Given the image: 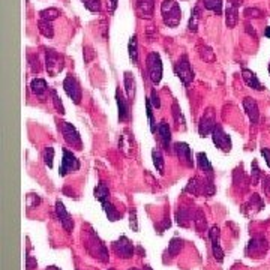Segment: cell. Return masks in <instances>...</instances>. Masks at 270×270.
<instances>
[{"instance_id": "cell-51", "label": "cell", "mask_w": 270, "mask_h": 270, "mask_svg": "<svg viewBox=\"0 0 270 270\" xmlns=\"http://www.w3.org/2000/svg\"><path fill=\"white\" fill-rule=\"evenodd\" d=\"M107 8L110 12H114L117 8V0H107Z\"/></svg>"}, {"instance_id": "cell-27", "label": "cell", "mask_w": 270, "mask_h": 270, "mask_svg": "<svg viewBox=\"0 0 270 270\" xmlns=\"http://www.w3.org/2000/svg\"><path fill=\"white\" fill-rule=\"evenodd\" d=\"M263 207H264L263 200L260 198V195H258V194H254V195H252V198L248 201V204H245V206H243V210L251 209V210H252V215H254V213L260 212V210L263 209Z\"/></svg>"}, {"instance_id": "cell-56", "label": "cell", "mask_w": 270, "mask_h": 270, "mask_svg": "<svg viewBox=\"0 0 270 270\" xmlns=\"http://www.w3.org/2000/svg\"><path fill=\"white\" fill-rule=\"evenodd\" d=\"M129 270H138V269H129Z\"/></svg>"}, {"instance_id": "cell-4", "label": "cell", "mask_w": 270, "mask_h": 270, "mask_svg": "<svg viewBox=\"0 0 270 270\" xmlns=\"http://www.w3.org/2000/svg\"><path fill=\"white\" fill-rule=\"evenodd\" d=\"M45 69L50 77H57L63 69V56L56 50H47L45 53Z\"/></svg>"}, {"instance_id": "cell-44", "label": "cell", "mask_w": 270, "mask_h": 270, "mask_svg": "<svg viewBox=\"0 0 270 270\" xmlns=\"http://www.w3.org/2000/svg\"><path fill=\"white\" fill-rule=\"evenodd\" d=\"M243 14H245L248 18H251V17L260 18V17H263V11H260V9H257V8H246Z\"/></svg>"}, {"instance_id": "cell-47", "label": "cell", "mask_w": 270, "mask_h": 270, "mask_svg": "<svg viewBox=\"0 0 270 270\" xmlns=\"http://www.w3.org/2000/svg\"><path fill=\"white\" fill-rule=\"evenodd\" d=\"M95 57V51L92 50V47H84V62L86 63H90Z\"/></svg>"}, {"instance_id": "cell-6", "label": "cell", "mask_w": 270, "mask_h": 270, "mask_svg": "<svg viewBox=\"0 0 270 270\" xmlns=\"http://www.w3.org/2000/svg\"><path fill=\"white\" fill-rule=\"evenodd\" d=\"M147 74L153 84H159L162 80V60L158 53H150L147 56Z\"/></svg>"}, {"instance_id": "cell-13", "label": "cell", "mask_w": 270, "mask_h": 270, "mask_svg": "<svg viewBox=\"0 0 270 270\" xmlns=\"http://www.w3.org/2000/svg\"><path fill=\"white\" fill-rule=\"evenodd\" d=\"M56 215H57L59 221L62 222V225H63L65 230H66L68 233H71L72 228H74V219H72V216L68 213L65 204L62 203L60 200L56 201Z\"/></svg>"}, {"instance_id": "cell-7", "label": "cell", "mask_w": 270, "mask_h": 270, "mask_svg": "<svg viewBox=\"0 0 270 270\" xmlns=\"http://www.w3.org/2000/svg\"><path fill=\"white\" fill-rule=\"evenodd\" d=\"M63 90L71 98V101L74 104H77V105H78V104L81 102L83 90H81V86H80L78 80L74 75H66V78L63 80Z\"/></svg>"}, {"instance_id": "cell-5", "label": "cell", "mask_w": 270, "mask_h": 270, "mask_svg": "<svg viewBox=\"0 0 270 270\" xmlns=\"http://www.w3.org/2000/svg\"><path fill=\"white\" fill-rule=\"evenodd\" d=\"M60 129H62V134H63L65 141L69 144V146H72L75 150H81L83 149L81 135H80V132L77 131V128L74 126L72 123H69V122H62Z\"/></svg>"}, {"instance_id": "cell-39", "label": "cell", "mask_w": 270, "mask_h": 270, "mask_svg": "<svg viewBox=\"0 0 270 270\" xmlns=\"http://www.w3.org/2000/svg\"><path fill=\"white\" fill-rule=\"evenodd\" d=\"M51 96H53V105H54L56 111H57V113H60V114H65V107H63V102L60 101V98H59V95H57V92H56L54 89L51 90Z\"/></svg>"}, {"instance_id": "cell-53", "label": "cell", "mask_w": 270, "mask_h": 270, "mask_svg": "<svg viewBox=\"0 0 270 270\" xmlns=\"http://www.w3.org/2000/svg\"><path fill=\"white\" fill-rule=\"evenodd\" d=\"M47 270H59V269H56V266H50V267H47Z\"/></svg>"}, {"instance_id": "cell-32", "label": "cell", "mask_w": 270, "mask_h": 270, "mask_svg": "<svg viewBox=\"0 0 270 270\" xmlns=\"http://www.w3.org/2000/svg\"><path fill=\"white\" fill-rule=\"evenodd\" d=\"M152 159H153V165L156 167V171H159V173L162 174V173H164V165H165L162 152H161L159 149H153V150H152Z\"/></svg>"}, {"instance_id": "cell-30", "label": "cell", "mask_w": 270, "mask_h": 270, "mask_svg": "<svg viewBox=\"0 0 270 270\" xmlns=\"http://www.w3.org/2000/svg\"><path fill=\"white\" fill-rule=\"evenodd\" d=\"M203 5L207 11H212L216 15L222 14V0H203Z\"/></svg>"}, {"instance_id": "cell-41", "label": "cell", "mask_w": 270, "mask_h": 270, "mask_svg": "<svg viewBox=\"0 0 270 270\" xmlns=\"http://www.w3.org/2000/svg\"><path fill=\"white\" fill-rule=\"evenodd\" d=\"M200 56H201V59H204L206 62H213V60H215V53H213L212 48H209V47H203L201 51H200Z\"/></svg>"}, {"instance_id": "cell-15", "label": "cell", "mask_w": 270, "mask_h": 270, "mask_svg": "<svg viewBox=\"0 0 270 270\" xmlns=\"http://www.w3.org/2000/svg\"><path fill=\"white\" fill-rule=\"evenodd\" d=\"M242 105L249 117V120H251L252 125H257L258 120H260V110H258V104L252 99V98H245Z\"/></svg>"}, {"instance_id": "cell-37", "label": "cell", "mask_w": 270, "mask_h": 270, "mask_svg": "<svg viewBox=\"0 0 270 270\" xmlns=\"http://www.w3.org/2000/svg\"><path fill=\"white\" fill-rule=\"evenodd\" d=\"M146 110H147V119H149V125H150V131L152 132H156V120L153 117V105L150 99H146Z\"/></svg>"}, {"instance_id": "cell-3", "label": "cell", "mask_w": 270, "mask_h": 270, "mask_svg": "<svg viewBox=\"0 0 270 270\" xmlns=\"http://www.w3.org/2000/svg\"><path fill=\"white\" fill-rule=\"evenodd\" d=\"M63 153V158H62V162H60V168H59V174L60 177H65L71 173H75L80 170V161L78 158L68 149H63L62 150Z\"/></svg>"}, {"instance_id": "cell-57", "label": "cell", "mask_w": 270, "mask_h": 270, "mask_svg": "<svg viewBox=\"0 0 270 270\" xmlns=\"http://www.w3.org/2000/svg\"><path fill=\"white\" fill-rule=\"evenodd\" d=\"M108 270H113V269H108Z\"/></svg>"}, {"instance_id": "cell-1", "label": "cell", "mask_w": 270, "mask_h": 270, "mask_svg": "<svg viewBox=\"0 0 270 270\" xmlns=\"http://www.w3.org/2000/svg\"><path fill=\"white\" fill-rule=\"evenodd\" d=\"M161 15L165 26L177 27L182 20V9L176 0H164L161 3Z\"/></svg>"}, {"instance_id": "cell-14", "label": "cell", "mask_w": 270, "mask_h": 270, "mask_svg": "<svg viewBox=\"0 0 270 270\" xmlns=\"http://www.w3.org/2000/svg\"><path fill=\"white\" fill-rule=\"evenodd\" d=\"M209 237H210V242H212V252H213L215 260L219 261V263H222V260H224V251H222V248L219 245V228L216 225L210 228Z\"/></svg>"}, {"instance_id": "cell-24", "label": "cell", "mask_w": 270, "mask_h": 270, "mask_svg": "<svg viewBox=\"0 0 270 270\" xmlns=\"http://www.w3.org/2000/svg\"><path fill=\"white\" fill-rule=\"evenodd\" d=\"M194 216H191V212L188 209H179L176 212V222L180 225V227H185L188 228L191 225V221H192Z\"/></svg>"}, {"instance_id": "cell-48", "label": "cell", "mask_w": 270, "mask_h": 270, "mask_svg": "<svg viewBox=\"0 0 270 270\" xmlns=\"http://www.w3.org/2000/svg\"><path fill=\"white\" fill-rule=\"evenodd\" d=\"M26 267H27V270H35V269L38 267V261H36V258H33V257H30V255H27V257H26Z\"/></svg>"}, {"instance_id": "cell-16", "label": "cell", "mask_w": 270, "mask_h": 270, "mask_svg": "<svg viewBox=\"0 0 270 270\" xmlns=\"http://www.w3.org/2000/svg\"><path fill=\"white\" fill-rule=\"evenodd\" d=\"M135 9H137V14L141 18L150 20L153 17L155 0H135Z\"/></svg>"}, {"instance_id": "cell-49", "label": "cell", "mask_w": 270, "mask_h": 270, "mask_svg": "<svg viewBox=\"0 0 270 270\" xmlns=\"http://www.w3.org/2000/svg\"><path fill=\"white\" fill-rule=\"evenodd\" d=\"M263 191H264L266 197L270 200V177L269 176H266L264 180H263Z\"/></svg>"}, {"instance_id": "cell-40", "label": "cell", "mask_w": 270, "mask_h": 270, "mask_svg": "<svg viewBox=\"0 0 270 270\" xmlns=\"http://www.w3.org/2000/svg\"><path fill=\"white\" fill-rule=\"evenodd\" d=\"M42 158H44V162H45L47 167H48V168H53V162H54V149H53V147H45Z\"/></svg>"}, {"instance_id": "cell-12", "label": "cell", "mask_w": 270, "mask_h": 270, "mask_svg": "<svg viewBox=\"0 0 270 270\" xmlns=\"http://www.w3.org/2000/svg\"><path fill=\"white\" fill-rule=\"evenodd\" d=\"M174 152L177 155V158L186 165V167L192 168L194 167V159H192V153H191V147L188 143H183V141H179L174 144Z\"/></svg>"}, {"instance_id": "cell-50", "label": "cell", "mask_w": 270, "mask_h": 270, "mask_svg": "<svg viewBox=\"0 0 270 270\" xmlns=\"http://www.w3.org/2000/svg\"><path fill=\"white\" fill-rule=\"evenodd\" d=\"M261 155L264 156V161H266V164H267V167L270 168V149L263 147V149H261Z\"/></svg>"}, {"instance_id": "cell-52", "label": "cell", "mask_w": 270, "mask_h": 270, "mask_svg": "<svg viewBox=\"0 0 270 270\" xmlns=\"http://www.w3.org/2000/svg\"><path fill=\"white\" fill-rule=\"evenodd\" d=\"M264 35H266L267 38H270V26H269V27H267V29L264 30Z\"/></svg>"}, {"instance_id": "cell-23", "label": "cell", "mask_w": 270, "mask_h": 270, "mask_svg": "<svg viewBox=\"0 0 270 270\" xmlns=\"http://www.w3.org/2000/svg\"><path fill=\"white\" fill-rule=\"evenodd\" d=\"M123 83H125V90H126L128 99L134 101V98H135V80H134L131 72H125Z\"/></svg>"}, {"instance_id": "cell-42", "label": "cell", "mask_w": 270, "mask_h": 270, "mask_svg": "<svg viewBox=\"0 0 270 270\" xmlns=\"http://www.w3.org/2000/svg\"><path fill=\"white\" fill-rule=\"evenodd\" d=\"M251 174H252V185H257L258 183V179H260V168H258V162L257 161H252V165H251Z\"/></svg>"}, {"instance_id": "cell-33", "label": "cell", "mask_w": 270, "mask_h": 270, "mask_svg": "<svg viewBox=\"0 0 270 270\" xmlns=\"http://www.w3.org/2000/svg\"><path fill=\"white\" fill-rule=\"evenodd\" d=\"M128 51H129V59L134 65H137L138 62V51H137V36H131L129 44H128Z\"/></svg>"}, {"instance_id": "cell-31", "label": "cell", "mask_w": 270, "mask_h": 270, "mask_svg": "<svg viewBox=\"0 0 270 270\" xmlns=\"http://www.w3.org/2000/svg\"><path fill=\"white\" fill-rule=\"evenodd\" d=\"M182 248H183V240L179 239V237H173L171 242L168 243V251H167V254L173 258V257H176L180 252Z\"/></svg>"}, {"instance_id": "cell-25", "label": "cell", "mask_w": 270, "mask_h": 270, "mask_svg": "<svg viewBox=\"0 0 270 270\" xmlns=\"http://www.w3.org/2000/svg\"><path fill=\"white\" fill-rule=\"evenodd\" d=\"M48 86H47V81L44 78H35L30 83V90L36 95V96H42L47 92Z\"/></svg>"}, {"instance_id": "cell-2", "label": "cell", "mask_w": 270, "mask_h": 270, "mask_svg": "<svg viewBox=\"0 0 270 270\" xmlns=\"http://www.w3.org/2000/svg\"><path fill=\"white\" fill-rule=\"evenodd\" d=\"M174 72L176 75L179 77V80L182 81V84L185 87H188L192 80H194V71L191 68V63H189V59L186 54H183L177 63L174 65Z\"/></svg>"}, {"instance_id": "cell-11", "label": "cell", "mask_w": 270, "mask_h": 270, "mask_svg": "<svg viewBox=\"0 0 270 270\" xmlns=\"http://www.w3.org/2000/svg\"><path fill=\"white\" fill-rule=\"evenodd\" d=\"M239 5L240 0H228L227 3V9H225V24L227 27H236L237 21H239Z\"/></svg>"}, {"instance_id": "cell-29", "label": "cell", "mask_w": 270, "mask_h": 270, "mask_svg": "<svg viewBox=\"0 0 270 270\" xmlns=\"http://www.w3.org/2000/svg\"><path fill=\"white\" fill-rule=\"evenodd\" d=\"M200 20H201V11L198 6H195L191 12V18H189V32H197L198 30V23H200Z\"/></svg>"}, {"instance_id": "cell-10", "label": "cell", "mask_w": 270, "mask_h": 270, "mask_svg": "<svg viewBox=\"0 0 270 270\" xmlns=\"http://www.w3.org/2000/svg\"><path fill=\"white\" fill-rule=\"evenodd\" d=\"M216 128V117H215V113L212 110H207L204 113V116L201 117L200 123H198V134L200 137H209L212 135L213 129Z\"/></svg>"}, {"instance_id": "cell-35", "label": "cell", "mask_w": 270, "mask_h": 270, "mask_svg": "<svg viewBox=\"0 0 270 270\" xmlns=\"http://www.w3.org/2000/svg\"><path fill=\"white\" fill-rule=\"evenodd\" d=\"M41 18L42 20H48V21H53V20H56L59 15H60V11L56 9V8H48V9H42L39 12Z\"/></svg>"}, {"instance_id": "cell-54", "label": "cell", "mask_w": 270, "mask_h": 270, "mask_svg": "<svg viewBox=\"0 0 270 270\" xmlns=\"http://www.w3.org/2000/svg\"><path fill=\"white\" fill-rule=\"evenodd\" d=\"M144 270H152V269H150V266H146L144 267Z\"/></svg>"}, {"instance_id": "cell-17", "label": "cell", "mask_w": 270, "mask_h": 270, "mask_svg": "<svg viewBox=\"0 0 270 270\" xmlns=\"http://www.w3.org/2000/svg\"><path fill=\"white\" fill-rule=\"evenodd\" d=\"M116 102H117V110H119V120L126 122L129 119V104L122 95V92L117 89L116 90Z\"/></svg>"}, {"instance_id": "cell-21", "label": "cell", "mask_w": 270, "mask_h": 270, "mask_svg": "<svg viewBox=\"0 0 270 270\" xmlns=\"http://www.w3.org/2000/svg\"><path fill=\"white\" fill-rule=\"evenodd\" d=\"M159 135H161V141H162V146L165 150H170L171 147V129L168 126L167 122H161L159 126H158Z\"/></svg>"}, {"instance_id": "cell-28", "label": "cell", "mask_w": 270, "mask_h": 270, "mask_svg": "<svg viewBox=\"0 0 270 270\" xmlns=\"http://www.w3.org/2000/svg\"><path fill=\"white\" fill-rule=\"evenodd\" d=\"M38 29H39V32L42 33L45 38H48V39H51L53 36H54V29H53V24H51V21H48V20H42L41 18L39 21H38Z\"/></svg>"}, {"instance_id": "cell-22", "label": "cell", "mask_w": 270, "mask_h": 270, "mask_svg": "<svg viewBox=\"0 0 270 270\" xmlns=\"http://www.w3.org/2000/svg\"><path fill=\"white\" fill-rule=\"evenodd\" d=\"M101 204H102V209H104V212H105V215H107L108 221H111V222H116V221L122 219V213H120V212L116 209V207L111 204V201H110V200L102 201Z\"/></svg>"}, {"instance_id": "cell-19", "label": "cell", "mask_w": 270, "mask_h": 270, "mask_svg": "<svg viewBox=\"0 0 270 270\" xmlns=\"http://www.w3.org/2000/svg\"><path fill=\"white\" fill-rule=\"evenodd\" d=\"M266 249H267V240L261 236L258 237H254L249 240L248 246H246V252L248 254H263L266 252Z\"/></svg>"}, {"instance_id": "cell-20", "label": "cell", "mask_w": 270, "mask_h": 270, "mask_svg": "<svg viewBox=\"0 0 270 270\" xmlns=\"http://www.w3.org/2000/svg\"><path fill=\"white\" fill-rule=\"evenodd\" d=\"M242 78L246 83L248 87H251L254 90H258V92H261L264 89L263 84L260 83V80H258V77L255 75V72H252L251 69H246V68L242 69Z\"/></svg>"}, {"instance_id": "cell-45", "label": "cell", "mask_w": 270, "mask_h": 270, "mask_svg": "<svg viewBox=\"0 0 270 270\" xmlns=\"http://www.w3.org/2000/svg\"><path fill=\"white\" fill-rule=\"evenodd\" d=\"M41 203V198L35 194H29L27 195V207L29 209H33V207H36L38 204Z\"/></svg>"}, {"instance_id": "cell-8", "label": "cell", "mask_w": 270, "mask_h": 270, "mask_svg": "<svg viewBox=\"0 0 270 270\" xmlns=\"http://www.w3.org/2000/svg\"><path fill=\"white\" fill-rule=\"evenodd\" d=\"M212 141H213V144L215 146L221 150V152H224V153H228L231 150V147H233V143H231V138H230V135H228L219 125H216V128L213 129V132H212Z\"/></svg>"}, {"instance_id": "cell-18", "label": "cell", "mask_w": 270, "mask_h": 270, "mask_svg": "<svg viewBox=\"0 0 270 270\" xmlns=\"http://www.w3.org/2000/svg\"><path fill=\"white\" fill-rule=\"evenodd\" d=\"M195 158H197V161H198V167H200V170L204 173L206 179L213 180L215 173H213V167H212V164H210L209 158H207V155L203 153V152H200V153L195 155Z\"/></svg>"}, {"instance_id": "cell-36", "label": "cell", "mask_w": 270, "mask_h": 270, "mask_svg": "<svg viewBox=\"0 0 270 270\" xmlns=\"http://www.w3.org/2000/svg\"><path fill=\"white\" fill-rule=\"evenodd\" d=\"M173 116H174V120L177 123V126L180 128V125H182V128L185 129V119H183V114H182V110L179 107L177 101L173 102Z\"/></svg>"}, {"instance_id": "cell-26", "label": "cell", "mask_w": 270, "mask_h": 270, "mask_svg": "<svg viewBox=\"0 0 270 270\" xmlns=\"http://www.w3.org/2000/svg\"><path fill=\"white\" fill-rule=\"evenodd\" d=\"M93 195H95V198L99 203L105 201V200H110V189H108V186L104 183V182L98 183V186H96L95 191H93Z\"/></svg>"}, {"instance_id": "cell-55", "label": "cell", "mask_w": 270, "mask_h": 270, "mask_svg": "<svg viewBox=\"0 0 270 270\" xmlns=\"http://www.w3.org/2000/svg\"><path fill=\"white\" fill-rule=\"evenodd\" d=\"M269 74H270V63H269Z\"/></svg>"}, {"instance_id": "cell-9", "label": "cell", "mask_w": 270, "mask_h": 270, "mask_svg": "<svg viewBox=\"0 0 270 270\" xmlns=\"http://www.w3.org/2000/svg\"><path fill=\"white\" fill-rule=\"evenodd\" d=\"M113 249H114V252L123 260H129L134 255V245L126 236H120V239L113 242Z\"/></svg>"}, {"instance_id": "cell-34", "label": "cell", "mask_w": 270, "mask_h": 270, "mask_svg": "<svg viewBox=\"0 0 270 270\" xmlns=\"http://www.w3.org/2000/svg\"><path fill=\"white\" fill-rule=\"evenodd\" d=\"M194 224H195V228L198 231H204L206 230V227H207V222H206V216L203 213V210H197L194 218H192Z\"/></svg>"}, {"instance_id": "cell-46", "label": "cell", "mask_w": 270, "mask_h": 270, "mask_svg": "<svg viewBox=\"0 0 270 270\" xmlns=\"http://www.w3.org/2000/svg\"><path fill=\"white\" fill-rule=\"evenodd\" d=\"M150 102H152L153 108H156V110H159V108H161V101H159V95H158V92H156L155 89L152 90V95H150Z\"/></svg>"}, {"instance_id": "cell-38", "label": "cell", "mask_w": 270, "mask_h": 270, "mask_svg": "<svg viewBox=\"0 0 270 270\" xmlns=\"http://www.w3.org/2000/svg\"><path fill=\"white\" fill-rule=\"evenodd\" d=\"M81 2L84 5V8L89 9L90 12H99L102 9L101 0H81Z\"/></svg>"}, {"instance_id": "cell-43", "label": "cell", "mask_w": 270, "mask_h": 270, "mask_svg": "<svg viewBox=\"0 0 270 270\" xmlns=\"http://www.w3.org/2000/svg\"><path fill=\"white\" fill-rule=\"evenodd\" d=\"M129 227H131V230L132 231H138V222H137V210L132 209L129 212Z\"/></svg>"}]
</instances>
